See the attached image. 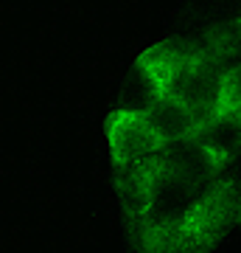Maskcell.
Wrapping results in <instances>:
<instances>
[{"label": "cell", "mask_w": 241, "mask_h": 253, "mask_svg": "<svg viewBox=\"0 0 241 253\" xmlns=\"http://www.w3.org/2000/svg\"><path fill=\"white\" fill-rule=\"evenodd\" d=\"M115 191L138 253H207L241 219L233 166L171 141L126 101L104 124Z\"/></svg>", "instance_id": "cell-1"}]
</instances>
